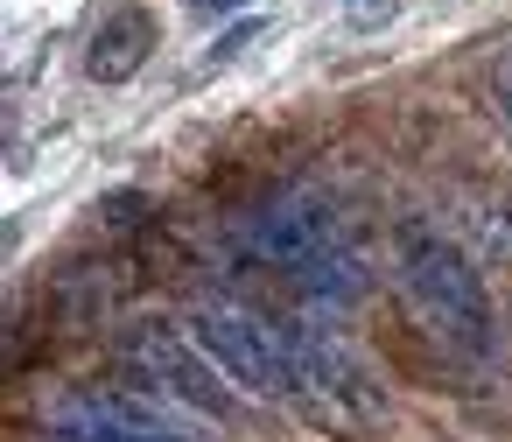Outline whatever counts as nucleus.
Masks as SVG:
<instances>
[{"label": "nucleus", "instance_id": "1", "mask_svg": "<svg viewBox=\"0 0 512 442\" xmlns=\"http://www.w3.org/2000/svg\"><path fill=\"white\" fill-rule=\"evenodd\" d=\"M246 246L316 302H358L365 288V253L337 204H323L316 190H281L274 204H260L246 218Z\"/></svg>", "mask_w": 512, "mask_h": 442}, {"label": "nucleus", "instance_id": "2", "mask_svg": "<svg viewBox=\"0 0 512 442\" xmlns=\"http://www.w3.org/2000/svg\"><path fill=\"white\" fill-rule=\"evenodd\" d=\"M400 295L414 309V323L456 351V358H484L491 351V302L477 267L442 239V232H407L400 239Z\"/></svg>", "mask_w": 512, "mask_h": 442}, {"label": "nucleus", "instance_id": "3", "mask_svg": "<svg viewBox=\"0 0 512 442\" xmlns=\"http://www.w3.org/2000/svg\"><path fill=\"white\" fill-rule=\"evenodd\" d=\"M190 337L211 351V365L246 393V400H295L302 407V372H295V337L288 323H267L246 302H197Z\"/></svg>", "mask_w": 512, "mask_h": 442}, {"label": "nucleus", "instance_id": "4", "mask_svg": "<svg viewBox=\"0 0 512 442\" xmlns=\"http://www.w3.org/2000/svg\"><path fill=\"white\" fill-rule=\"evenodd\" d=\"M50 442H197V421L169 407L162 393H120V386H78L43 407Z\"/></svg>", "mask_w": 512, "mask_h": 442}, {"label": "nucleus", "instance_id": "5", "mask_svg": "<svg viewBox=\"0 0 512 442\" xmlns=\"http://www.w3.org/2000/svg\"><path fill=\"white\" fill-rule=\"evenodd\" d=\"M127 365L141 372V386H155L169 407H190V414H232V379L211 365V351L190 337V330H134L127 337Z\"/></svg>", "mask_w": 512, "mask_h": 442}, {"label": "nucleus", "instance_id": "6", "mask_svg": "<svg viewBox=\"0 0 512 442\" xmlns=\"http://www.w3.org/2000/svg\"><path fill=\"white\" fill-rule=\"evenodd\" d=\"M491 99H498V113H505V127H512V50H505L498 71H491Z\"/></svg>", "mask_w": 512, "mask_h": 442}]
</instances>
